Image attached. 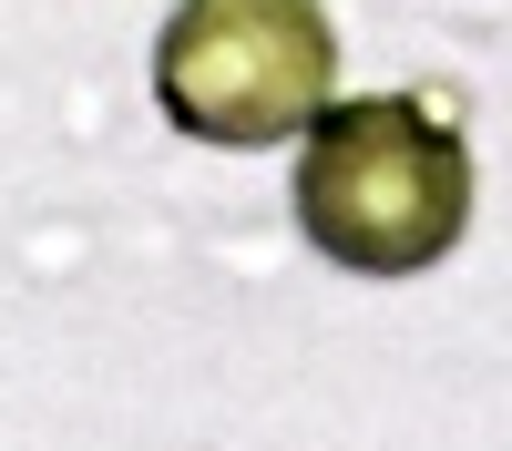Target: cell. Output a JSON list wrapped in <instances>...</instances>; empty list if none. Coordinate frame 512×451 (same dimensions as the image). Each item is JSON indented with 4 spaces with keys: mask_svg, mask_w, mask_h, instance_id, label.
Masks as SVG:
<instances>
[{
    "mask_svg": "<svg viewBox=\"0 0 512 451\" xmlns=\"http://www.w3.org/2000/svg\"><path fill=\"white\" fill-rule=\"evenodd\" d=\"M297 226L359 277H410V267L451 257L461 226H472V144L410 93L338 103L308 123Z\"/></svg>",
    "mask_w": 512,
    "mask_h": 451,
    "instance_id": "obj_1",
    "label": "cell"
},
{
    "mask_svg": "<svg viewBox=\"0 0 512 451\" xmlns=\"http://www.w3.org/2000/svg\"><path fill=\"white\" fill-rule=\"evenodd\" d=\"M338 41L318 0H185L154 41V93L195 144H277L328 103Z\"/></svg>",
    "mask_w": 512,
    "mask_h": 451,
    "instance_id": "obj_2",
    "label": "cell"
}]
</instances>
